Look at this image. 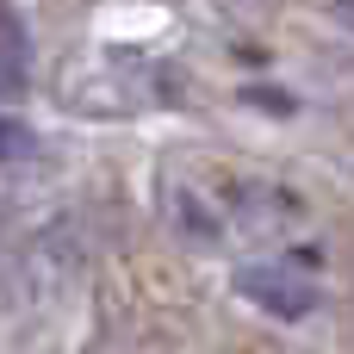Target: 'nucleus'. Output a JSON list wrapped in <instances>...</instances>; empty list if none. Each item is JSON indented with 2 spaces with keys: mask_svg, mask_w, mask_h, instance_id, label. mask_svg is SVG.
<instances>
[{
  "mask_svg": "<svg viewBox=\"0 0 354 354\" xmlns=\"http://www.w3.org/2000/svg\"><path fill=\"white\" fill-rule=\"evenodd\" d=\"M236 292L255 299V305L274 311V317H305V311H317V280H311V274H292L286 261H255V268H243V274H236Z\"/></svg>",
  "mask_w": 354,
  "mask_h": 354,
  "instance_id": "f257e3e1",
  "label": "nucleus"
},
{
  "mask_svg": "<svg viewBox=\"0 0 354 354\" xmlns=\"http://www.w3.org/2000/svg\"><path fill=\"white\" fill-rule=\"evenodd\" d=\"M6 93H19L25 87V25H19V12H6Z\"/></svg>",
  "mask_w": 354,
  "mask_h": 354,
  "instance_id": "f03ea898",
  "label": "nucleus"
}]
</instances>
